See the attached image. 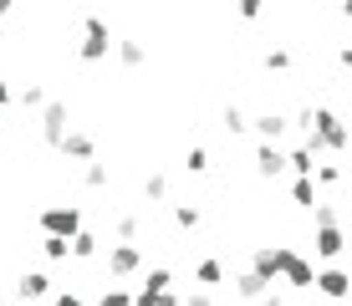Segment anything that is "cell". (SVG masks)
<instances>
[{"instance_id": "f1b7e54d", "label": "cell", "mask_w": 352, "mask_h": 306, "mask_svg": "<svg viewBox=\"0 0 352 306\" xmlns=\"http://www.w3.org/2000/svg\"><path fill=\"white\" fill-rule=\"evenodd\" d=\"M291 67V52L286 46H271V52H265V72H286Z\"/></svg>"}, {"instance_id": "9a60e30c", "label": "cell", "mask_w": 352, "mask_h": 306, "mask_svg": "<svg viewBox=\"0 0 352 306\" xmlns=\"http://www.w3.org/2000/svg\"><path fill=\"white\" fill-rule=\"evenodd\" d=\"M67 250L77 255V261H92V255L102 250V245H97V235H92V230H77V235L67 240Z\"/></svg>"}, {"instance_id": "7c38bea8", "label": "cell", "mask_w": 352, "mask_h": 306, "mask_svg": "<svg viewBox=\"0 0 352 306\" xmlns=\"http://www.w3.org/2000/svg\"><path fill=\"white\" fill-rule=\"evenodd\" d=\"M311 286H317L322 296H332V301H342V296H347V276L337 271V265H332V271H322L317 281H311Z\"/></svg>"}, {"instance_id": "83f0119b", "label": "cell", "mask_w": 352, "mask_h": 306, "mask_svg": "<svg viewBox=\"0 0 352 306\" xmlns=\"http://www.w3.org/2000/svg\"><path fill=\"white\" fill-rule=\"evenodd\" d=\"M138 215H123V219H118V240H123V245H133V240H138Z\"/></svg>"}, {"instance_id": "4dcf8cb0", "label": "cell", "mask_w": 352, "mask_h": 306, "mask_svg": "<svg viewBox=\"0 0 352 306\" xmlns=\"http://www.w3.org/2000/svg\"><path fill=\"white\" fill-rule=\"evenodd\" d=\"M179 306H214L210 291H189V296H179Z\"/></svg>"}, {"instance_id": "30bf717a", "label": "cell", "mask_w": 352, "mask_h": 306, "mask_svg": "<svg viewBox=\"0 0 352 306\" xmlns=\"http://www.w3.org/2000/svg\"><path fill=\"white\" fill-rule=\"evenodd\" d=\"M250 276H261L265 286L276 281V245H261V250L250 255Z\"/></svg>"}, {"instance_id": "4316f807", "label": "cell", "mask_w": 352, "mask_h": 306, "mask_svg": "<svg viewBox=\"0 0 352 306\" xmlns=\"http://www.w3.org/2000/svg\"><path fill=\"white\" fill-rule=\"evenodd\" d=\"M92 306H133V291H123V286H113V291H102Z\"/></svg>"}, {"instance_id": "d4e9b609", "label": "cell", "mask_w": 352, "mask_h": 306, "mask_svg": "<svg viewBox=\"0 0 352 306\" xmlns=\"http://www.w3.org/2000/svg\"><path fill=\"white\" fill-rule=\"evenodd\" d=\"M143 56H148V52H143L138 41H123V46H118V61H123V67H143Z\"/></svg>"}, {"instance_id": "277c9868", "label": "cell", "mask_w": 352, "mask_h": 306, "mask_svg": "<svg viewBox=\"0 0 352 306\" xmlns=\"http://www.w3.org/2000/svg\"><path fill=\"white\" fill-rule=\"evenodd\" d=\"M41 230L56 235V240H72L82 230V210H77V204H52V210L41 215Z\"/></svg>"}, {"instance_id": "603a6c76", "label": "cell", "mask_w": 352, "mask_h": 306, "mask_svg": "<svg viewBox=\"0 0 352 306\" xmlns=\"http://www.w3.org/2000/svg\"><path fill=\"white\" fill-rule=\"evenodd\" d=\"M245 128H250L245 107H235V102H230V107H225V133H245Z\"/></svg>"}, {"instance_id": "7402d4cb", "label": "cell", "mask_w": 352, "mask_h": 306, "mask_svg": "<svg viewBox=\"0 0 352 306\" xmlns=\"http://www.w3.org/2000/svg\"><path fill=\"white\" fill-rule=\"evenodd\" d=\"M199 219H204V215L194 210V204H174V225H179V230H199Z\"/></svg>"}, {"instance_id": "e0dca14e", "label": "cell", "mask_w": 352, "mask_h": 306, "mask_svg": "<svg viewBox=\"0 0 352 306\" xmlns=\"http://www.w3.org/2000/svg\"><path fill=\"white\" fill-rule=\"evenodd\" d=\"M194 281H199V286H220V281H225V265L210 255V261H199V265H194Z\"/></svg>"}, {"instance_id": "f546056e", "label": "cell", "mask_w": 352, "mask_h": 306, "mask_svg": "<svg viewBox=\"0 0 352 306\" xmlns=\"http://www.w3.org/2000/svg\"><path fill=\"white\" fill-rule=\"evenodd\" d=\"M184 164H189V174H210V153H204V149H189Z\"/></svg>"}, {"instance_id": "d6a6232c", "label": "cell", "mask_w": 352, "mask_h": 306, "mask_svg": "<svg viewBox=\"0 0 352 306\" xmlns=\"http://www.w3.org/2000/svg\"><path fill=\"white\" fill-rule=\"evenodd\" d=\"M256 306H286V296H276V291H265V296H261Z\"/></svg>"}, {"instance_id": "cb8c5ba5", "label": "cell", "mask_w": 352, "mask_h": 306, "mask_svg": "<svg viewBox=\"0 0 352 306\" xmlns=\"http://www.w3.org/2000/svg\"><path fill=\"white\" fill-rule=\"evenodd\" d=\"M143 199H168V179L164 174H148V179H143Z\"/></svg>"}, {"instance_id": "6da1fadb", "label": "cell", "mask_w": 352, "mask_h": 306, "mask_svg": "<svg viewBox=\"0 0 352 306\" xmlns=\"http://www.w3.org/2000/svg\"><path fill=\"white\" fill-rule=\"evenodd\" d=\"M276 276H286L291 291H311V281H317L311 261H307V255H296V245H276Z\"/></svg>"}, {"instance_id": "2e32d148", "label": "cell", "mask_w": 352, "mask_h": 306, "mask_svg": "<svg viewBox=\"0 0 352 306\" xmlns=\"http://www.w3.org/2000/svg\"><path fill=\"white\" fill-rule=\"evenodd\" d=\"M235 296H240V301H261V296H265V281L250 276V271H240V276H235Z\"/></svg>"}, {"instance_id": "1f68e13d", "label": "cell", "mask_w": 352, "mask_h": 306, "mask_svg": "<svg viewBox=\"0 0 352 306\" xmlns=\"http://www.w3.org/2000/svg\"><path fill=\"white\" fill-rule=\"evenodd\" d=\"M56 306H87V301H82L77 291H62V296H56Z\"/></svg>"}, {"instance_id": "836d02e7", "label": "cell", "mask_w": 352, "mask_h": 306, "mask_svg": "<svg viewBox=\"0 0 352 306\" xmlns=\"http://www.w3.org/2000/svg\"><path fill=\"white\" fill-rule=\"evenodd\" d=\"M10 102V87H6V82H0V107H6Z\"/></svg>"}, {"instance_id": "8fae6325", "label": "cell", "mask_w": 352, "mask_h": 306, "mask_svg": "<svg viewBox=\"0 0 352 306\" xmlns=\"http://www.w3.org/2000/svg\"><path fill=\"white\" fill-rule=\"evenodd\" d=\"M317 255L322 261H337V255H342V225H332V230H317Z\"/></svg>"}, {"instance_id": "ba28073f", "label": "cell", "mask_w": 352, "mask_h": 306, "mask_svg": "<svg viewBox=\"0 0 352 306\" xmlns=\"http://www.w3.org/2000/svg\"><path fill=\"white\" fill-rule=\"evenodd\" d=\"M16 296H21V301H41V296H52V276H46V271H26V276L16 281Z\"/></svg>"}, {"instance_id": "3957f363", "label": "cell", "mask_w": 352, "mask_h": 306, "mask_svg": "<svg viewBox=\"0 0 352 306\" xmlns=\"http://www.w3.org/2000/svg\"><path fill=\"white\" fill-rule=\"evenodd\" d=\"M102 265H107V276H113V281H133L143 271V245H107Z\"/></svg>"}, {"instance_id": "44dd1931", "label": "cell", "mask_w": 352, "mask_h": 306, "mask_svg": "<svg viewBox=\"0 0 352 306\" xmlns=\"http://www.w3.org/2000/svg\"><path fill=\"white\" fill-rule=\"evenodd\" d=\"M41 255H46V261H52V265H62V261H67V255H72V250H67V240H56V235H46V240H41Z\"/></svg>"}, {"instance_id": "4fadbf2b", "label": "cell", "mask_w": 352, "mask_h": 306, "mask_svg": "<svg viewBox=\"0 0 352 306\" xmlns=\"http://www.w3.org/2000/svg\"><path fill=\"white\" fill-rule=\"evenodd\" d=\"M159 291H174V271H168V265H153V271L143 276V296H159Z\"/></svg>"}, {"instance_id": "9c48e42d", "label": "cell", "mask_w": 352, "mask_h": 306, "mask_svg": "<svg viewBox=\"0 0 352 306\" xmlns=\"http://www.w3.org/2000/svg\"><path fill=\"white\" fill-rule=\"evenodd\" d=\"M250 128L261 133V143H281L291 122H286V113H261V118H250Z\"/></svg>"}, {"instance_id": "52a82bcc", "label": "cell", "mask_w": 352, "mask_h": 306, "mask_svg": "<svg viewBox=\"0 0 352 306\" xmlns=\"http://www.w3.org/2000/svg\"><path fill=\"white\" fill-rule=\"evenodd\" d=\"M256 174H261V179L286 174V153L276 149V143H256Z\"/></svg>"}, {"instance_id": "7a4b0ae2", "label": "cell", "mask_w": 352, "mask_h": 306, "mask_svg": "<svg viewBox=\"0 0 352 306\" xmlns=\"http://www.w3.org/2000/svg\"><path fill=\"white\" fill-rule=\"evenodd\" d=\"M107 52H113V31H107V21L92 16V10H82V46H77V56L82 61H102Z\"/></svg>"}, {"instance_id": "e575fe53", "label": "cell", "mask_w": 352, "mask_h": 306, "mask_svg": "<svg viewBox=\"0 0 352 306\" xmlns=\"http://www.w3.org/2000/svg\"><path fill=\"white\" fill-rule=\"evenodd\" d=\"M21 306H26V301H21Z\"/></svg>"}, {"instance_id": "8992f818", "label": "cell", "mask_w": 352, "mask_h": 306, "mask_svg": "<svg viewBox=\"0 0 352 306\" xmlns=\"http://www.w3.org/2000/svg\"><path fill=\"white\" fill-rule=\"evenodd\" d=\"M56 153H67V158H82V164H92V153H97V143H92V133H82V128H72L62 143H56Z\"/></svg>"}, {"instance_id": "ac0fdd59", "label": "cell", "mask_w": 352, "mask_h": 306, "mask_svg": "<svg viewBox=\"0 0 352 306\" xmlns=\"http://www.w3.org/2000/svg\"><path fill=\"white\" fill-rule=\"evenodd\" d=\"M291 204L311 210V204H317V184H311V179H291Z\"/></svg>"}, {"instance_id": "484cf974", "label": "cell", "mask_w": 352, "mask_h": 306, "mask_svg": "<svg viewBox=\"0 0 352 306\" xmlns=\"http://www.w3.org/2000/svg\"><path fill=\"white\" fill-rule=\"evenodd\" d=\"M82 184L87 189H107V164H87L82 168Z\"/></svg>"}, {"instance_id": "5b68a950", "label": "cell", "mask_w": 352, "mask_h": 306, "mask_svg": "<svg viewBox=\"0 0 352 306\" xmlns=\"http://www.w3.org/2000/svg\"><path fill=\"white\" fill-rule=\"evenodd\" d=\"M67 133H72V113H67V102H46V107H41V138L56 149Z\"/></svg>"}, {"instance_id": "5bb4252c", "label": "cell", "mask_w": 352, "mask_h": 306, "mask_svg": "<svg viewBox=\"0 0 352 306\" xmlns=\"http://www.w3.org/2000/svg\"><path fill=\"white\" fill-rule=\"evenodd\" d=\"M286 168H291L296 179H311V168H317V164H311V149H307V143H296V149L286 153Z\"/></svg>"}, {"instance_id": "d6986e66", "label": "cell", "mask_w": 352, "mask_h": 306, "mask_svg": "<svg viewBox=\"0 0 352 306\" xmlns=\"http://www.w3.org/2000/svg\"><path fill=\"white\" fill-rule=\"evenodd\" d=\"M311 225H317V230L342 225V210H337V204H311Z\"/></svg>"}, {"instance_id": "ffe728a7", "label": "cell", "mask_w": 352, "mask_h": 306, "mask_svg": "<svg viewBox=\"0 0 352 306\" xmlns=\"http://www.w3.org/2000/svg\"><path fill=\"white\" fill-rule=\"evenodd\" d=\"M10 102H21V107H46V92L36 87V82H31V87H10Z\"/></svg>"}]
</instances>
